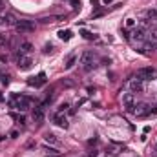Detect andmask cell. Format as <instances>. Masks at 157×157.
<instances>
[{"instance_id": "1", "label": "cell", "mask_w": 157, "mask_h": 157, "mask_svg": "<svg viewBox=\"0 0 157 157\" xmlns=\"http://www.w3.org/2000/svg\"><path fill=\"white\" fill-rule=\"evenodd\" d=\"M11 108H16L20 112H26L29 106H31V99L29 97H24V95H18V93H13V101L9 102Z\"/></svg>"}, {"instance_id": "2", "label": "cell", "mask_w": 157, "mask_h": 157, "mask_svg": "<svg viewBox=\"0 0 157 157\" xmlns=\"http://www.w3.org/2000/svg\"><path fill=\"white\" fill-rule=\"evenodd\" d=\"M93 60H95V53H93V51H84V53L80 55V64H82L84 71L93 70V66H95Z\"/></svg>"}, {"instance_id": "3", "label": "cell", "mask_w": 157, "mask_h": 157, "mask_svg": "<svg viewBox=\"0 0 157 157\" xmlns=\"http://www.w3.org/2000/svg\"><path fill=\"white\" fill-rule=\"evenodd\" d=\"M15 29H16L20 35H24V33H31V31H35V24H33L31 20H18L16 26H15Z\"/></svg>"}, {"instance_id": "4", "label": "cell", "mask_w": 157, "mask_h": 157, "mask_svg": "<svg viewBox=\"0 0 157 157\" xmlns=\"http://www.w3.org/2000/svg\"><path fill=\"white\" fill-rule=\"evenodd\" d=\"M53 123L57 124V126H60V128H68L70 126V123H68V119H66V115H64V112H57L55 115H53Z\"/></svg>"}, {"instance_id": "5", "label": "cell", "mask_w": 157, "mask_h": 157, "mask_svg": "<svg viewBox=\"0 0 157 157\" xmlns=\"http://www.w3.org/2000/svg\"><path fill=\"white\" fill-rule=\"evenodd\" d=\"M134 102H135L134 93H123V104H124L126 112H134Z\"/></svg>"}, {"instance_id": "6", "label": "cell", "mask_w": 157, "mask_h": 157, "mask_svg": "<svg viewBox=\"0 0 157 157\" xmlns=\"http://www.w3.org/2000/svg\"><path fill=\"white\" fill-rule=\"evenodd\" d=\"M154 75H155V70H154V68H141V70L137 71V79H141V80L152 79Z\"/></svg>"}, {"instance_id": "7", "label": "cell", "mask_w": 157, "mask_h": 157, "mask_svg": "<svg viewBox=\"0 0 157 157\" xmlns=\"http://www.w3.org/2000/svg\"><path fill=\"white\" fill-rule=\"evenodd\" d=\"M130 88H132V93H143L145 91V84L141 79H132L130 80Z\"/></svg>"}, {"instance_id": "8", "label": "cell", "mask_w": 157, "mask_h": 157, "mask_svg": "<svg viewBox=\"0 0 157 157\" xmlns=\"http://www.w3.org/2000/svg\"><path fill=\"white\" fill-rule=\"evenodd\" d=\"M27 84H29V86H35V88L44 86V84H46V75H44V73H40L38 77H31V79L27 80Z\"/></svg>"}, {"instance_id": "9", "label": "cell", "mask_w": 157, "mask_h": 157, "mask_svg": "<svg viewBox=\"0 0 157 157\" xmlns=\"http://www.w3.org/2000/svg\"><path fill=\"white\" fill-rule=\"evenodd\" d=\"M60 20H66V16L64 15H51V16H42L40 24H53V22H60Z\"/></svg>"}, {"instance_id": "10", "label": "cell", "mask_w": 157, "mask_h": 157, "mask_svg": "<svg viewBox=\"0 0 157 157\" xmlns=\"http://www.w3.org/2000/svg\"><path fill=\"white\" fill-rule=\"evenodd\" d=\"M31 66H33V60H31L29 57H20V59H18V68H20L22 71L31 70Z\"/></svg>"}, {"instance_id": "11", "label": "cell", "mask_w": 157, "mask_h": 157, "mask_svg": "<svg viewBox=\"0 0 157 157\" xmlns=\"http://www.w3.org/2000/svg\"><path fill=\"white\" fill-rule=\"evenodd\" d=\"M33 121H35V123H42V121H44V106H42V104L33 110Z\"/></svg>"}, {"instance_id": "12", "label": "cell", "mask_w": 157, "mask_h": 157, "mask_svg": "<svg viewBox=\"0 0 157 157\" xmlns=\"http://www.w3.org/2000/svg\"><path fill=\"white\" fill-rule=\"evenodd\" d=\"M71 37H73L71 29H60V31H59V38H60V40H64V42L71 40Z\"/></svg>"}, {"instance_id": "13", "label": "cell", "mask_w": 157, "mask_h": 157, "mask_svg": "<svg viewBox=\"0 0 157 157\" xmlns=\"http://www.w3.org/2000/svg\"><path fill=\"white\" fill-rule=\"evenodd\" d=\"M75 62H77V55L71 53V55L66 59V62H64V70H71V68L75 66Z\"/></svg>"}, {"instance_id": "14", "label": "cell", "mask_w": 157, "mask_h": 157, "mask_svg": "<svg viewBox=\"0 0 157 157\" xmlns=\"http://www.w3.org/2000/svg\"><path fill=\"white\" fill-rule=\"evenodd\" d=\"M44 141H46L48 145H53V146H59V145H60V143H59V139H57V135H53V134H46Z\"/></svg>"}, {"instance_id": "15", "label": "cell", "mask_w": 157, "mask_h": 157, "mask_svg": "<svg viewBox=\"0 0 157 157\" xmlns=\"http://www.w3.org/2000/svg\"><path fill=\"white\" fill-rule=\"evenodd\" d=\"M18 49H20V55H26V53L33 51V46H31V42H22Z\"/></svg>"}, {"instance_id": "16", "label": "cell", "mask_w": 157, "mask_h": 157, "mask_svg": "<svg viewBox=\"0 0 157 157\" xmlns=\"http://www.w3.org/2000/svg\"><path fill=\"white\" fill-rule=\"evenodd\" d=\"M4 20H5V24H7V26H16V22H18V20L15 18V15H13V13H7V15L4 16Z\"/></svg>"}, {"instance_id": "17", "label": "cell", "mask_w": 157, "mask_h": 157, "mask_svg": "<svg viewBox=\"0 0 157 157\" xmlns=\"http://www.w3.org/2000/svg\"><path fill=\"white\" fill-rule=\"evenodd\" d=\"M134 38L139 40V42H143V40L146 38V37H145V31H143V29H135V31H134Z\"/></svg>"}, {"instance_id": "18", "label": "cell", "mask_w": 157, "mask_h": 157, "mask_svg": "<svg viewBox=\"0 0 157 157\" xmlns=\"http://www.w3.org/2000/svg\"><path fill=\"white\" fill-rule=\"evenodd\" d=\"M148 38H150L152 42H157V27H152V29H150V33H148Z\"/></svg>"}, {"instance_id": "19", "label": "cell", "mask_w": 157, "mask_h": 157, "mask_svg": "<svg viewBox=\"0 0 157 157\" xmlns=\"http://www.w3.org/2000/svg\"><path fill=\"white\" fill-rule=\"evenodd\" d=\"M82 37H84L86 40H95V38H97V35H93V33H90V31H86V29L82 31Z\"/></svg>"}, {"instance_id": "20", "label": "cell", "mask_w": 157, "mask_h": 157, "mask_svg": "<svg viewBox=\"0 0 157 157\" xmlns=\"http://www.w3.org/2000/svg\"><path fill=\"white\" fill-rule=\"evenodd\" d=\"M9 44V38H7V35H0V48H5Z\"/></svg>"}, {"instance_id": "21", "label": "cell", "mask_w": 157, "mask_h": 157, "mask_svg": "<svg viewBox=\"0 0 157 157\" xmlns=\"http://www.w3.org/2000/svg\"><path fill=\"white\" fill-rule=\"evenodd\" d=\"M106 155L108 157H117L119 155V150H117V148H110V150L106 152Z\"/></svg>"}, {"instance_id": "22", "label": "cell", "mask_w": 157, "mask_h": 157, "mask_svg": "<svg viewBox=\"0 0 157 157\" xmlns=\"http://www.w3.org/2000/svg\"><path fill=\"white\" fill-rule=\"evenodd\" d=\"M9 117H11L13 121H18V123H24V117H22V115H18V113H9Z\"/></svg>"}, {"instance_id": "23", "label": "cell", "mask_w": 157, "mask_h": 157, "mask_svg": "<svg viewBox=\"0 0 157 157\" xmlns=\"http://www.w3.org/2000/svg\"><path fill=\"white\" fill-rule=\"evenodd\" d=\"M146 16H148V18H157V11L155 9H148V11H146Z\"/></svg>"}, {"instance_id": "24", "label": "cell", "mask_w": 157, "mask_h": 157, "mask_svg": "<svg viewBox=\"0 0 157 157\" xmlns=\"http://www.w3.org/2000/svg\"><path fill=\"white\" fill-rule=\"evenodd\" d=\"M70 4L73 5V9H79L80 7V0H70Z\"/></svg>"}, {"instance_id": "25", "label": "cell", "mask_w": 157, "mask_h": 157, "mask_svg": "<svg viewBox=\"0 0 157 157\" xmlns=\"http://www.w3.org/2000/svg\"><path fill=\"white\" fill-rule=\"evenodd\" d=\"M155 48H157V44H155V42H148V44H146V49H150V51H154Z\"/></svg>"}, {"instance_id": "26", "label": "cell", "mask_w": 157, "mask_h": 157, "mask_svg": "<svg viewBox=\"0 0 157 157\" xmlns=\"http://www.w3.org/2000/svg\"><path fill=\"white\" fill-rule=\"evenodd\" d=\"M134 26H135V20L134 18H128L126 20V27H134Z\"/></svg>"}, {"instance_id": "27", "label": "cell", "mask_w": 157, "mask_h": 157, "mask_svg": "<svg viewBox=\"0 0 157 157\" xmlns=\"http://www.w3.org/2000/svg\"><path fill=\"white\" fill-rule=\"evenodd\" d=\"M51 51H53V46H51V44H48V46L44 48V53H51Z\"/></svg>"}, {"instance_id": "28", "label": "cell", "mask_w": 157, "mask_h": 157, "mask_svg": "<svg viewBox=\"0 0 157 157\" xmlns=\"http://www.w3.org/2000/svg\"><path fill=\"white\" fill-rule=\"evenodd\" d=\"M68 108H70V106H68V104L64 102V104H60V106H59V112H66Z\"/></svg>"}, {"instance_id": "29", "label": "cell", "mask_w": 157, "mask_h": 157, "mask_svg": "<svg viewBox=\"0 0 157 157\" xmlns=\"http://www.w3.org/2000/svg\"><path fill=\"white\" fill-rule=\"evenodd\" d=\"M9 137H11V139H16V137H18V132H16V130H11Z\"/></svg>"}, {"instance_id": "30", "label": "cell", "mask_w": 157, "mask_h": 157, "mask_svg": "<svg viewBox=\"0 0 157 157\" xmlns=\"http://www.w3.org/2000/svg\"><path fill=\"white\" fill-rule=\"evenodd\" d=\"M88 157H97V150H90V154H88Z\"/></svg>"}, {"instance_id": "31", "label": "cell", "mask_w": 157, "mask_h": 157, "mask_svg": "<svg viewBox=\"0 0 157 157\" xmlns=\"http://www.w3.org/2000/svg\"><path fill=\"white\" fill-rule=\"evenodd\" d=\"M4 9H5V2H4V0H0V13H2Z\"/></svg>"}, {"instance_id": "32", "label": "cell", "mask_w": 157, "mask_h": 157, "mask_svg": "<svg viewBox=\"0 0 157 157\" xmlns=\"http://www.w3.org/2000/svg\"><path fill=\"white\" fill-rule=\"evenodd\" d=\"M91 4H93V7H97V4H99V0H91Z\"/></svg>"}, {"instance_id": "33", "label": "cell", "mask_w": 157, "mask_h": 157, "mask_svg": "<svg viewBox=\"0 0 157 157\" xmlns=\"http://www.w3.org/2000/svg\"><path fill=\"white\" fill-rule=\"evenodd\" d=\"M2 24H5V20H4V16H0V26H2Z\"/></svg>"}, {"instance_id": "34", "label": "cell", "mask_w": 157, "mask_h": 157, "mask_svg": "<svg viewBox=\"0 0 157 157\" xmlns=\"http://www.w3.org/2000/svg\"><path fill=\"white\" fill-rule=\"evenodd\" d=\"M102 2H104V4H112L113 0H102Z\"/></svg>"}, {"instance_id": "35", "label": "cell", "mask_w": 157, "mask_h": 157, "mask_svg": "<svg viewBox=\"0 0 157 157\" xmlns=\"http://www.w3.org/2000/svg\"><path fill=\"white\" fill-rule=\"evenodd\" d=\"M2 141H4V135H0V143H2Z\"/></svg>"}]
</instances>
